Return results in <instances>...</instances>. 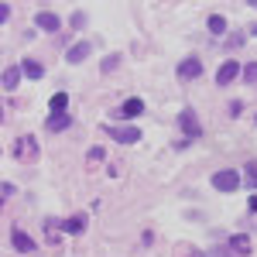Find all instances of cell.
<instances>
[{"instance_id":"obj_4","label":"cell","mask_w":257,"mask_h":257,"mask_svg":"<svg viewBox=\"0 0 257 257\" xmlns=\"http://www.w3.org/2000/svg\"><path fill=\"white\" fill-rule=\"evenodd\" d=\"M175 76H178L182 82H185V79H199V76H202V62H199V59H185V62H178Z\"/></svg>"},{"instance_id":"obj_13","label":"cell","mask_w":257,"mask_h":257,"mask_svg":"<svg viewBox=\"0 0 257 257\" xmlns=\"http://www.w3.org/2000/svg\"><path fill=\"white\" fill-rule=\"evenodd\" d=\"M69 123H72V117H69V113H52V117L45 120V127H48V131H65Z\"/></svg>"},{"instance_id":"obj_12","label":"cell","mask_w":257,"mask_h":257,"mask_svg":"<svg viewBox=\"0 0 257 257\" xmlns=\"http://www.w3.org/2000/svg\"><path fill=\"white\" fill-rule=\"evenodd\" d=\"M62 230H65V233H76V237H79L82 230H86V216H69V219H62Z\"/></svg>"},{"instance_id":"obj_21","label":"cell","mask_w":257,"mask_h":257,"mask_svg":"<svg viewBox=\"0 0 257 257\" xmlns=\"http://www.w3.org/2000/svg\"><path fill=\"white\" fill-rule=\"evenodd\" d=\"M0 192H4V199H11V196H14V192H18V189H14L11 182H4V185H0Z\"/></svg>"},{"instance_id":"obj_18","label":"cell","mask_w":257,"mask_h":257,"mask_svg":"<svg viewBox=\"0 0 257 257\" xmlns=\"http://www.w3.org/2000/svg\"><path fill=\"white\" fill-rule=\"evenodd\" d=\"M243 82H247V86H257V62H250V65L243 69Z\"/></svg>"},{"instance_id":"obj_3","label":"cell","mask_w":257,"mask_h":257,"mask_svg":"<svg viewBox=\"0 0 257 257\" xmlns=\"http://www.w3.org/2000/svg\"><path fill=\"white\" fill-rule=\"evenodd\" d=\"M213 189H219V192H233V189H240V172L237 168H223V172H216V175H213Z\"/></svg>"},{"instance_id":"obj_6","label":"cell","mask_w":257,"mask_h":257,"mask_svg":"<svg viewBox=\"0 0 257 257\" xmlns=\"http://www.w3.org/2000/svg\"><path fill=\"white\" fill-rule=\"evenodd\" d=\"M240 76V62H223V65H219V72H216V86H230V82L237 79Z\"/></svg>"},{"instance_id":"obj_5","label":"cell","mask_w":257,"mask_h":257,"mask_svg":"<svg viewBox=\"0 0 257 257\" xmlns=\"http://www.w3.org/2000/svg\"><path fill=\"white\" fill-rule=\"evenodd\" d=\"M106 134H110L113 141H120V144H138L141 141L138 127H106Z\"/></svg>"},{"instance_id":"obj_1","label":"cell","mask_w":257,"mask_h":257,"mask_svg":"<svg viewBox=\"0 0 257 257\" xmlns=\"http://www.w3.org/2000/svg\"><path fill=\"white\" fill-rule=\"evenodd\" d=\"M38 155H41V144H38V138H31V134L18 138V144H14V158H18V161H35Z\"/></svg>"},{"instance_id":"obj_10","label":"cell","mask_w":257,"mask_h":257,"mask_svg":"<svg viewBox=\"0 0 257 257\" xmlns=\"http://www.w3.org/2000/svg\"><path fill=\"white\" fill-rule=\"evenodd\" d=\"M230 250H233V254H240V257H247V254H250V237H247V233L230 237Z\"/></svg>"},{"instance_id":"obj_19","label":"cell","mask_w":257,"mask_h":257,"mask_svg":"<svg viewBox=\"0 0 257 257\" xmlns=\"http://www.w3.org/2000/svg\"><path fill=\"white\" fill-rule=\"evenodd\" d=\"M243 178H247L250 185H257V161H250V165L243 168Z\"/></svg>"},{"instance_id":"obj_14","label":"cell","mask_w":257,"mask_h":257,"mask_svg":"<svg viewBox=\"0 0 257 257\" xmlns=\"http://www.w3.org/2000/svg\"><path fill=\"white\" fill-rule=\"evenodd\" d=\"M21 82V65H7V72H4V89H18Z\"/></svg>"},{"instance_id":"obj_20","label":"cell","mask_w":257,"mask_h":257,"mask_svg":"<svg viewBox=\"0 0 257 257\" xmlns=\"http://www.w3.org/2000/svg\"><path fill=\"white\" fill-rule=\"evenodd\" d=\"M120 65V55H106V62H103V72H113Z\"/></svg>"},{"instance_id":"obj_7","label":"cell","mask_w":257,"mask_h":257,"mask_svg":"<svg viewBox=\"0 0 257 257\" xmlns=\"http://www.w3.org/2000/svg\"><path fill=\"white\" fill-rule=\"evenodd\" d=\"M35 24H38L41 31H59V28H62L59 14H52V11H38V18H35Z\"/></svg>"},{"instance_id":"obj_16","label":"cell","mask_w":257,"mask_h":257,"mask_svg":"<svg viewBox=\"0 0 257 257\" xmlns=\"http://www.w3.org/2000/svg\"><path fill=\"white\" fill-rule=\"evenodd\" d=\"M209 31H213V35H223V31H226V18H223V14H213V18H209Z\"/></svg>"},{"instance_id":"obj_8","label":"cell","mask_w":257,"mask_h":257,"mask_svg":"<svg viewBox=\"0 0 257 257\" xmlns=\"http://www.w3.org/2000/svg\"><path fill=\"white\" fill-rule=\"evenodd\" d=\"M141 113H144V99H138V96H131L120 106V117L123 120H134V117H141Z\"/></svg>"},{"instance_id":"obj_11","label":"cell","mask_w":257,"mask_h":257,"mask_svg":"<svg viewBox=\"0 0 257 257\" xmlns=\"http://www.w3.org/2000/svg\"><path fill=\"white\" fill-rule=\"evenodd\" d=\"M89 52H93V45H89V41H79V45H72V48H69V55H65V59L76 65V62H82Z\"/></svg>"},{"instance_id":"obj_2","label":"cell","mask_w":257,"mask_h":257,"mask_svg":"<svg viewBox=\"0 0 257 257\" xmlns=\"http://www.w3.org/2000/svg\"><path fill=\"white\" fill-rule=\"evenodd\" d=\"M178 127L185 131V141H196L199 134H202V123H199L196 110H189V106H185V110L178 113Z\"/></svg>"},{"instance_id":"obj_9","label":"cell","mask_w":257,"mask_h":257,"mask_svg":"<svg viewBox=\"0 0 257 257\" xmlns=\"http://www.w3.org/2000/svg\"><path fill=\"white\" fill-rule=\"evenodd\" d=\"M11 240H14V247H18L21 254H31V250H35V240L28 237L24 230H14V233H11Z\"/></svg>"},{"instance_id":"obj_22","label":"cell","mask_w":257,"mask_h":257,"mask_svg":"<svg viewBox=\"0 0 257 257\" xmlns=\"http://www.w3.org/2000/svg\"><path fill=\"white\" fill-rule=\"evenodd\" d=\"M103 158V148H89V161H99Z\"/></svg>"},{"instance_id":"obj_17","label":"cell","mask_w":257,"mask_h":257,"mask_svg":"<svg viewBox=\"0 0 257 257\" xmlns=\"http://www.w3.org/2000/svg\"><path fill=\"white\" fill-rule=\"evenodd\" d=\"M65 106H69V96L65 93H55L52 96V113H65Z\"/></svg>"},{"instance_id":"obj_15","label":"cell","mask_w":257,"mask_h":257,"mask_svg":"<svg viewBox=\"0 0 257 257\" xmlns=\"http://www.w3.org/2000/svg\"><path fill=\"white\" fill-rule=\"evenodd\" d=\"M41 72H45V65H41V62L24 59V76H28V79H41Z\"/></svg>"}]
</instances>
